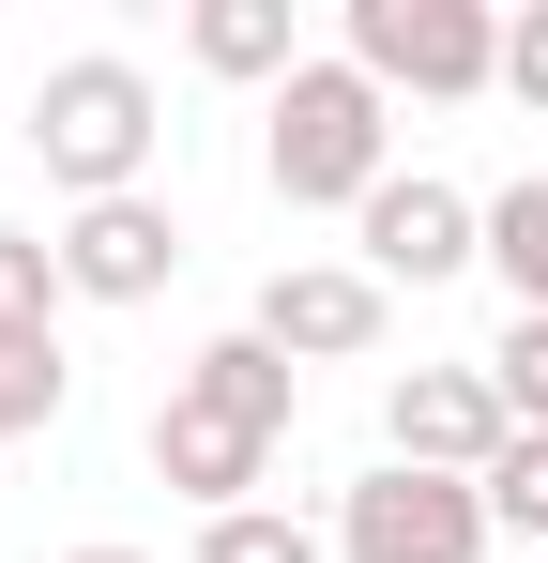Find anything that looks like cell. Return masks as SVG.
Listing matches in <instances>:
<instances>
[{"label": "cell", "instance_id": "cell-1", "mask_svg": "<svg viewBox=\"0 0 548 563\" xmlns=\"http://www.w3.org/2000/svg\"><path fill=\"white\" fill-rule=\"evenodd\" d=\"M260 168H274L289 213H365V198L396 184V92L365 77L351 46H336V62H305V77L260 107Z\"/></svg>", "mask_w": 548, "mask_h": 563}, {"label": "cell", "instance_id": "cell-2", "mask_svg": "<svg viewBox=\"0 0 548 563\" xmlns=\"http://www.w3.org/2000/svg\"><path fill=\"white\" fill-rule=\"evenodd\" d=\"M31 153H46V184L77 198H138L153 184V153H168V107H153V77L122 62V46H77V62H46L31 77V122H15Z\"/></svg>", "mask_w": 548, "mask_h": 563}, {"label": "cell", "instance_id": "cell-3", "mask_svg": "<svg viewBox=\"0 0 548 563\" xmlns=\"http://www.w3.org/2000/svg\"><path fill=\"white\" fill-rule=\"evenodd\" d=\"M351 62L381 92L472 107V92H503V15L487 0H351Z\"/></svg>", "mask_w": 548, "mask_h": 563}, {"label": "cell", "instance_id": "cell-4", "mask_svg": "<svg viewBox=\"0 0 548 563\" xmlns=\"http://www.w3.org/2000/svg\"><path fill=\"white\" fill-rule=\"evenodd\" d=\"M487 487H457V472H365L351 503H336V563H487Z\"/></svg>", "mask_w": 548, "mask_h": 563}, {"label": "cell", "instance_id": "cell-5", "mask_svg": "<svg viewBox=\"0 0 548 563\" xmlns=\"http://www.w3.org/2000/svg\"><path fill=\"white\" fill-rule=\"evenodd\" d=\"M381 320H396V289L365 275V260H274L244 335H274L289 366H365V351H381Z\"/></svg>", "mask_w": 548, "mask_h": 563}, {"label": "cell", "instance_id": "cell-6", "mask_svg": "<svg viewBox=\"0 0 548 563\" xmlns=\"http://www.w3.org/2000/svg\"><path fill=\"white\" fill-rule=\"evenodd\" d=\"M351 229H365V275H381V289H442V275L487 260V198H457L442 168H396Z\"/></svg>", "mask_w": 548, "mask_h": 563}, {"label": "cell", "instance_id": "cell-7", "mask_svg": "<svg viewBox=\"0 0 548 563\" xmlns=\"http://www.w3.org/2000/svg\"><path fill=\"white\" fill-rule=\"evenodd\" d=\"M503 442H518V411L487 396V366H412L396 396H381V457L396 472H457V487H472Z\"/></svg>", "mask_w": 548, "mask_h": 563}, {"label": "cell", "instance_id": "cell-8", "mask_svg": "<svg viewBox=\"0 0 548 563\" xmlns=\"http://www.w3.org/2000/svg\"><path fill=\"white\" fill-rule=\"evenodd\" d=\"M168 275H183V213H168L153 184L62 213V289H77V305H153Z\"/></svg>", "mask_w": 548, "mask_h": 563}, {"label": "cell", "instance_id": "cell-9", "mask_svg": "<svg viewBox=\"0 0 548 563\" xmlns=\"http://www.w3.org/2000/svg\"><path fill=\"white\" fill-rule=\"evenodd\" d=\"M153 472H168L198 518H244V487L274 472V442L229 427V411H198V396H168V411H153Z\"/></svg>", "mask_w": 548, "mask_h": 563}, {"label": "cell", "instance_id": "cell-10", "mask_svg": "<svg viewBox=\"0 0 548 563\" xmlns=\"http://www.w3.org/2000/svg\"><path fill=\"white\" fill-rule=\"evenodd\" d=\"M168 396H198V411H229V427H260V442H289V411H305V366L274 351V335H213V351H183Z\"/></svg>", "mask_w": 548, "mask_h": 563}, {"label": "cell", "instance_id": "cell-11", "mask_svg": "<svg viewBox=\"0 0 548 563\" xmlns=\"http://www.w3.org/2000/svg\"><path fill=\"white\" fill-rule=\"evenodd\" d=\"M183 46H198V77H260V92L305 77V15H289V0H198Z\"/></svg>", "mask_w": 548, "mask_h": 563}, {"label": "cell", "instance_id": "cell-12", "mask_svg": "<svg viewBox=\"0 0 548 563\" xmlns=\"http://www.w3.org/2000/svg\"><path fill=\"white\" fill-rule=\"evenodd\" d=\"M487 275L518 289V320H548V168H518L487 198Z\"/></svg>", "mask_w": 548, "mask_h": 563}, {"label": "cell", "instance_id": "cell-13", "mask_svg": "<svg viewBox=\"0 0 548 563\" xmlns=\"http://www.w3.org/2000/svg\"><path fill=\"white\" fill-rule=\"evenodd\" d=\"M62 396H77V366H62V335H0V442L62 427Z\"/></svg>", "mask_w": 548, "mask_h": 563}, {"label": "cell", "instance_id": "cell-14", "mask_svg": "<svg viewBox=\"0 0 548 563\" xmlns=\"http://www.w3.org/2000/svg\"><path fill=\"white\" fill-rule=\"evenodd\" d=\"M472 487H487V533H518V549H548V427H518V442H503V457L472 472Z\"/></svg>", "mask_w": 548, "mask_h": 563}, {"label": "cell", "instance_id": "cell-15", "mask_svg": "<svg viewBox=\"0 0 548 563\" xmlns=\"http://www.w3.org/2000/svg\"><path fill=\"white\" fill-rule=\"evenodd\" d=\"M62 244H31V229H0V335H62Z\"/></svg>", "mask_w": 548, "mask_h": 563}, {"label": "cell", "instance_id": "cell-16", "mask_svg": "<svg viewBox=\"0 0 548 563\" xmlns=\"http://www.w3.org/2000/svg\"><path fill=\"white\" fill-rule=\"evenodd\" d=\"M198 563H336V533H305V518L244 503V518H198Z\"/></svg>", "mask_w": 548, "mask_h": 563}, {"label": "cell", "instance_id": "cell-17", "mask_svg": "<svg viewBox=\"0 0 548 563\" xmlns=\"http://www.w3.org/2000/svg\"><path fill=\"white\" fill-rule=\"evenodd\" d=\"M487 396H503L518 427H548V320H503V335H487Z\"/></svg>", "mask_w": 548, "mask_h": 563}, {"label": "cell", "instance_id": "cell-18", "mask_svg": "<svg viewBox=\"0 0 548 563\" xmlns=\"http://www.w3.org/2000/svg\"><path fill=\"white\" fill-rule=\"evenodd\" d=\"M503 92L548 107V0H534V15H503Z\"/></svg>", "mask_w": 548, "mask_h": 563}, {"label": "cell", "instance_id": "cell-19", "mask_svg": "<svg viewBox=\"0 0 548 563\" xmlns=\"http://www.w3.org/2000/svg\"><path fill=\"white\" fill-rule=\"evenodd\" d=\"M77 563H138V549H77Z\"/></svg>", "mask_w": 548, "mask_h": 563}]
</instances>
